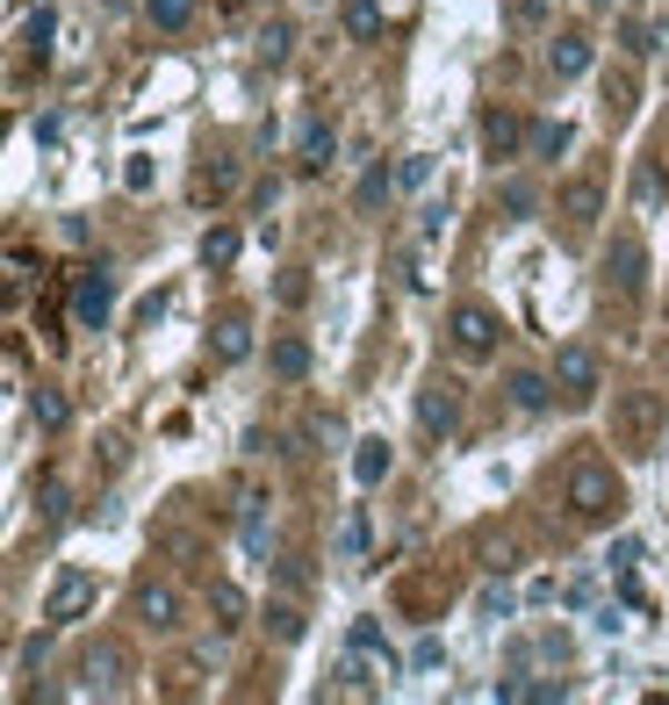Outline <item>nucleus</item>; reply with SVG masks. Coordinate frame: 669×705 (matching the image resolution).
<instances>
[{
	"label": "nucleus",
	"instance_id": "nucleus-8",
	"mask_svg": "<svg viewBox=\"0 0 669 705\" xmlns=\"http://www.w3.org/2000/svg\"><path fill=\"white\" fill-rule=\"evenodd\" d=\"M87 605H94V576H87V569H58L51 597H43V619H51V626H72Z\"/></svg>",
	"mask_w": 669,
	"mask_h": 705
},
{
	"label": "nucleus",
	"instance_id": "nucleus-16",
	"mask_svg": "<svg viewBox=\"0 0 669 705\" xmlns=\"http://www.w3.org/2000/svg\"><path fill=\"white\" fill-rule=\"evenodd\" d=\"M267 375L273 381H302V375H310V346H302V339H273L267 346Z\"/></svg>",
	"mask_w": 669,
	"mask_h": 705
},
{
	"label": "nucleus",
	"instance_id": "nucleus-11",
	"mask_svg": "<svg viewBox=\"0 0 669 705\" xmlns=\"http://www.w3.org/2000/svg\"><path fill=\"white\" fill-rule=\"evenodd\" d=\"M137 619H144L151 634L180 626V597H173V584H144V590H137Z\"/></svg>",
	"mask_w": 669,
	"mask_h": 705
},
{
	"label": "nucleus",
	"instance_id": "nucleus-22",
	"mask_svg": "<svg viewBox=\"0 0 669 705\" xmlns=\"http://www.w3.org/2000/svg\"><path fill=\"white\" fill-rule=\"evenodd\" d=\"M339 555H346V562H360V555H368V512H360V504L346 512V526H339Z\"/></svg>",
	"mask_w": 669,
	"mask_h": 705
},
{
	"label": "nucleus",
	"instance_id": "nucleus-13",
	"mask_svg": "<svg viewBox=\"0 0 669 705\" xmlns=\"http://www.w3.org/2000/svg\"><path fill=\"white\" fill-rule=\"evenodd\" d=\"M482 145H490V159H511V151L526 145V122L511 109H490V116H482Z\"/></svg>",
	"mask_w": 669,
	"mask_h": 705
},
{
	"label": "nucleus",
	"instance_id": "nucleus-5",
	"mask_svg": "<svg viewBox=\"0 0 669 705\" xmlns=\"http://www.w3.org/2000/svg\"><path fill=\"white\" fill-rule=\"evenodd\" d=\"M447 331H453V352H468V360H482V352H497V339H505V325H497V310H482V302H461Z\"/></svg>",
	"mask_w": 669,
	"mask_h": 705
},
{
	"label": "nucleus",
	"instance_id": "nucleus-2",
	"mask_svg": "<svg viewBox=\"0 0 669 705\" xmlns=\"http://www.w3.org/2000/svg\"><path fill=\"white\" fill-rule=\"evenodd\" d=\"M561 504H569L576 518H612L619 512V475L605 461H569V475H561Z\"/></svg>",
	"mask_w": 669,
	"mask_h": 705
},
{
	"label": "nucleus",
	"instance_id": "nucleus-15",
	"mask_svg": "<svg viewBox=\"0 0 669 705\" xmlns=\"http://www.w3.org/2000/svg\"><path fill=\"white\" fill-rule=\"evenodd\" d=\"M209 612H217V626H223V634H238L252 605H246V590H238L231 576H217V584H209Z\"/></svg>",
	"mask_w": 669,
	"mask_h": 705
},
{
	"label": "nucleus",
	"instance_id": "nucleus-23",
	"mask_svg": "<svg viewBox=\"0 0 669 705\" xmlns=\"http://www.w3.org/2000/svg\"><path fill=\"white\" fill-rule=\"evenodd\" d=\"M633 202H641V209H662V166H656V159L633 166Z\"/></svg>",
	"mask_w": 669,
	"mask_h": 705
},
{
	"label": "nucleus",
	"instance_id": "nucleus-30",
	"mask_svg": "<svg viewBox=\"0 0 669 705\" xmlns=\"http://www.w3.org/2000/svg\"><path fill=\"white\" fill-rule=\"evenodd\" d=\"M51 29H58V14H51V8H37V14H29V29H22V43L43 58V51H51Z\"/></svg>",
	"mask_w": 669,
	"mask_h": 705
},
{
	"label": "nucleus",
	"instance_id": "nucleus-29",
	"mask_svg": "<svg viewBox=\"0 0 669 705\" xmlns=\"http://www.w3.org/2000/svg\"><path fill=\"white\" fill-rule=\"evenodd\" d=\"M288 43H296V29H288V22H267V29H260V58H267V66H281Z\"/></svg>",
	"mask_w": 669,
	"mask_h": 705
},
{
	"label": "nucleus",
	"instance_id": "nucleus-21",
	"mask_svg": "<svg viewBox=\"0 0 669 705\" xmlns=\"http://www.w3.org/2000/svg\"><path fill=\"white\" fill-rule=\"evenodd\" d=\"M511 404H519V410H547V404H555L547 375H533V367H526V375H511Z\"/></svg>",
	"mask_w": 669,
	"mask_h": 705
},
{
	"label": "nucleus",
	"instance_id": "nucleus-38",
	"mask_svg": "<svg viewBox=\"0 0 669 705\" xmlns=\"http://www.w3.org/2000/svg\"><path fill=\"white\" fill-rule=\"evenodd\" d=\"M590 8H612V0H590Z\"/></svg>",
	"mask_w": 669,
	"mask_h": 705
},
{
	"label": "nucleus",
	"instance_id": "nucleus-20",
	"mask_svg": "<svg viewBox=\"0 0 669 705\" xmlns=\"http://www.w3.org/2000/svg\"><path fill=\"white\" fill-rule=\"evenodd\" d=\"M389 188H397V173H389V166H368V173H360V188H353V209H382Z\"/></svg>",
	"mask_w": 669,
	"mask_h": 705
},
{
	"label": "nucleus",
	"instance_id": "nucleus-28",
	"mask_svg": "<svg viewBox=\"0 0 669 705\" xmlns=\"http://www.w3.org/2000/svg\"><path fill=\"white\" fill-rule=\"evenodd\" d=\"M202 259H209V267H231V259H238V231H231V224H217V231L202 238Z\"/></svg>",
	"mask_w": 669,
	"mask_h": 705
},
{
	"label": "nucleus",
	"instance_id": "nucleus-6",
	"mask_svg": "<svg viewBox=\"0 0 669 705\" xmlns=\"http://www.w3.org/2000/svg\"><path fill=\"white\" fill-rule=\"evenodd\" d=\"M109 302H116V288H109V274H101V267H80V274H72V325H80V331H101V325H109Z\"/></svg>",
	"mask_w": 669,
	"mask_h": 705
},
{
	"label": "nucleus",
	"instance_id": "nucleus-4",
	"mask_svg": "<svg viewBox=\"0 0 669 705\" xmlns=\"http://www.w3.org/2000/svg\"><path fill=\"white\" fill-rule=\"evenodd\" d=\"M641 281H648V245L633 231H619L612 252H605V288L612 296H641Z\"/></svg>",
	"mask_w": 669,
	"mask_h": 705
},
{
	"label": "nucleus",
	"instance_id": "nucleus-37",
	"mask_svg": "<svg viewBox=\"0 0 669 705\" xmlns=\"http://www.w3.org/2000/svg\"><path fill=\"white\" fill-rule=\"evenodd\" d=\"M540 14H547V0H511V22L519 29H540Z\"/></svg>",
	"mask_w": 669,
	"mask_h": 705
},
{
	"label": "nucleus",
	"instance_id": "nucleus-33",
	"mask_svg": "<svg viewBox=\"0 0 669 705\" xmlns=\"http://www.w3.org/2000/svg\"><path fill=\"white\" fill-rule=\"evenodd\" d=\"M267 626H273V641H302V612H288V605H273Z\"/></svg>",
	"mask_w": 669,
	"mask_h": 705
},
{
	"label": "nucleus",
	"instance_id": "nucleus-25",
	"mask_svg": "<svg viewBox=\"0 0 669 705\" xmlns=\"http://www.w3.org/2000/svg\"><path fill=\"white\" fill-rule=\"evenodd\" d=\"M497 202H505L511 217H533V209H540V195H533V180H497Z\"/></svg>",
	"mask_w": 669,
	"mask_h": 705
},
{
	"label": "nucleus",
	"instance_id": "nucleus-12",
	"mask_svg": "<svg viewBox=\"0 0 669 705\" xmlns=\"http://www.w3.org/2000/svg\"><path fill=\"white\" fill-rule=\"evenodd\" d=\"M547 72H555V80H583L590 72V37H555L547 43Z\"/></svg>",
	"mask_w": 669,
	"mask_h": 705
},
{
	"label": "nucleus",
	"instance_id": "nucleus-18",
	"mask_svg": "<svg viewBox=\"0 0 669 705\" xmlns=\"http://www.w3.org/2000/svg\"><path fill=\"white\" fill-rule=\"evenodd\" d=\"M246 352H252V325H246V317H223V325H217V360L238 367Z\"/></svg>",
	"mask_w": 669,
	"mask_h": 705
},
{
	"label": "nucleus",
	"instance_id": "nucleus-3",
	"mask_svg": "<svg viewBox=\"0 0 669 705\" xmlns=\"http://www.w3.org/2000/svg\"><path fill=\"white\" fill-rule=\"evenodd\" d=\"M555 389L569 396V404H590V396L605 389V367L590 346H555Z\"/></svg>",
	"mask_w": 669,
	"mask_h": 705
},
{
	"label": "nucleus",
	"instance_id": "nucleus-9",
	"mask_svg": "<svg viewBox=\"0 0 669 705\" xmlns=\"http://www.w3.org/2000/svg\"><path fill=\"white\" fill-rule=\"evenodd\" d=\"M418 425H425V433H432V439H447L453 425H461V404H453V389H447V381H432V389H418Z\"/></svg>",
	"mask_w": 669,
	"mask_h": 705
},
{
	"label": "nucleus",
	"instance_id": "nucleus-1",
	"mask_svg": "<svg viewBox=\"0 0 669 705\" xmlns=\"http://www.w3.org/2000/svg\"><path fill=\"white\" fill-rule=\"evenodd\" d=\"M662 396L656 389H619L612 396V439L619 447H633V454H656V439H662Z\"/></svg>",
	"mask_w": 669,
	"mask_h": 705
},
{
	"label": "nucleus",
	"instance_id": "nucleus-7",
	"mask_svg": "<svg viewBox=\"0 0 669 705\" xmlns=\"http://www.w3.org/2000/svg\"><path fill=\"white\" fill-rule=\"evenodd\" d=\"M80 692H94V698H116L123 692V677H130V655L116 648V641H94V648H87V663H80Z\"/></svg>",
	"mask_w": 669,
	"mask_h": 705
},
{
	"label": "nucleus",
	"instance_id": "nucleus-19",
	"mask_svg": "<svg viewBox=\"0 0 669 705\" xmlns=\"http://www.w3.org/2000/svg\"><path fill=\"white\" fill-rule=\"evenodd\" d=\"M569 122H533V130H526V151H533V159H561V151H569Z\"/></svg>",
	"mask_w": 669,
	"mask_h": 705
},
{
	"label": "nucleus",
	"instance_id": "nucleus-17",
	"mask_svg": "<svg viewBox=\"0 0 669 705\" xmlns=\"http://www.w3.org/2000/svg\"><path fill=\"white\" fill-rule=\"evenodd\" d=\"M302 166H310V173H324L331 159H339V137H331V122H302Z\"/></svg>",
	"mask_w": 669,
	"mask_h": 705
},
{
	"label": "nucleus",
	"instance_id": "nucleus-34",
	"mask_svg": "<svg viewBox=\"0 0 669 705\" xmlns=\"http://www.w3.org/2000/svg\"><path fill=\"white\" fill-rule=\"evenodd\" d=\"M627 51H662V29H648V22H627Z\"/></svg>",
	"mask_w": 669,
	"mask_h": 705
},
{
	"label": "nucleus",
	"instance_id": "nucleus-14",
	"mask_svg": "<svg viewBox=\"0 0 669 705\" xmlns=\"http://www.w3.org/2000/svg\"><path fill=\"white\" fill-rule=\"evenodd\" d=\"M397 468V454H389V439H353V483L360 489H375L382 475Z\"/></svg>",
	"mask_w": 669,
	"mask_h": 705
},
{
	"label": "nucleus",
	"instance_id": "nucleus-36",
	"mask_svg": "<svg viewBox=\"0 0 669 705\" xmlns=\"http://www.w3.org/2000/svg\"><path fill=\"white\" fill-rule=\"evenodd\" d=\"M439 231H447V202H425L418 209V238H439Z\"/></svg>",
	"mask_w": 669,
	"mask_h": 705
},
{
	"label": "nucleus",
	"instance_id": "nucleus-35",
	"mask_svg": "<svg viewBox=\"0 0 669 705\" xmlns=\"http://www.w3.org/2000/svg\"><path fill=\"white\" fill-rule=\"evenodd\" d=\"M66 483H43V526H58V518H66Z\"/></svg>",
	"mask_w": 669,
	"mask_h": 705
},
{
	"label": "nucleus",
	"instance_id": "nucleus-27",
	"mask_svg": "<svg viewBox=\"0 0 669 705\" xmlns=\"http://www.w3.org/2000/svg\"><path fill=\"white\" fill-rule=\"evenodd\" d=\"M144 14H151V29H188L194 0H144Z\"/></svg>",
	"mask_w": 669,
	"mask_h": 705
},
{
	"label": "nucleus",
	"instance_id": "nucleus-26",
	"mask_svg": "<svg viewBox=\"0 0 669 705\" xmlns=\"http://www.w3.org/2000/svg\"><path fill=\"white\" fill-rule=\"evenodd\" d=\"M29 418H37L43 433H58V425H66V396H58V389H37V396H29Z\"/></svg>",
	"mask_w": 669,
	"mask_h": 705
},
{
	"label": "nucleus",
	"instance_id": "nucleus-24",
	"mask_svg": "<svg viewBox=\"0 0 669 705\" xmlns=\"http://www.w3.org/2000/svg\"><path fill=\"white\" fill-rule=\"evenodd\" d=\"M382 29V0H346V37H375Z\"/></svg>",
	"mask_w": 669,
	"mask_h": 705
},
{
	"label": "nucleus",
	"instance_id": "nucleus-32",
	"mask_svg": "<svg viewBox=\"0 0 669 705\" xmlns=\"http://www.w3.org/2000/svg\"><path fill=\"white\" fill-rule=\"evenodd\" d=\"M425 180H432V159H425V151H410V159L397 166V188H425Z\"/></svg>",
	"mask_w": 669,
	"mask_h": 705
},
{
	"label": "nucleus",
	"instance_id": "nucleus-31",
	"mask_svg": "<svg viewBox=\"0 0 669 705\" xmlns=\"http://www.w3.org/2000/svg\"><path fill=\"white\" fill-rule=\"evenodd\" d=\"M346 641H353V655H389V641H382V626H375V619H353V634H346Z\"/></svg>",
	"mask_w": 669,
	"mask_h": 705
},
{
	"label": "nucleus",
	"instance_id": "nucleus-10",
	"mask_svg": "<svg viewBox=\"0 0 669 705\" xmlns=\"http://www.w3.org/2000/svg\"><path fill=\"white\" fill-rule=\"evenodd\" d=\"M561 217H569V231H590V224L605 217V188L598 180H569V188H561Z\"/></svg>",
	"mask_w": 669,
	"mask_h": 705
}]
</instances>
